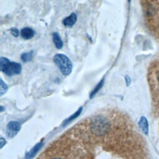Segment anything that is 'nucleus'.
Returning <instances> with one entry per match:
<instances>
[{
    "instance_id": "14",
    "label": "nucleus",
    "mask_w": 159,
    "mask_h": 159,
    "mask_svg": "<svg viewBox=\"0 0 159 159\" xmlns=\"http://www.w3.org/2000/svg\"><path fill=\"white\" fill-rule=\"evenodd\" d=\"M10 32L11 33V34L14 36V37H18L19 35V30L17 29V28H15V27H12L10 29Z\"/></svg>"
},
{
    "instance_id": "15",
    "label": "nucleus",
    "mask_w": 159,
    "mask_h": 159,
    "mask_svg": "<svg viewBox=\"0 0 159 159\" xmlns=\"http://www.w3.org/2000/svg\"><path fill=\"white\" fill-rule=\"evenodd\" d=\"M6 140H5L4 138H2V137H1V139H0L1 148H2L3 147V146H4V145H6Z\"/></svg>"
},
{
    "instance_id": "7",
    "label": "nucleus",
    "mask_w": 159,
    "mask_h": 159,
    "mask_svg": "<svg viewBox=\"0 0 159 159\" xmlns=\"http://www.w3.org/2000/svg\"><path fill=\"white\" fill-rule=\"evenodd\" d=\"M52 39H53V43L55 44V46L57 48L60 49L63 47V43L58 33L53 32L52 34Z\"/></svg>"
},
{
    "instance_id": "4",
    "label": "nucleus",
    "mask_w": 159,
    "mask_h": 159,
    "mask_svg": "<svg viewBox=\"0 0 159 159\" xmlns=\"http://www.w3.org/2000/svg\"><path fill=\"white\" fill-rule=\"evenodd\" d=\"M43 142L42 141L37 143L35 145H34L28 152L26 153L25 158V159H32L34 158V157L37 153V152L39 151V150L42 148L43 146Z\"/></svg>"
},
{
    "instance_id": "5",
    "label": "nucleus",
    "mask_w": 159,
    "mask_h": 159,
    "mask_svg": "<svg viewBox=\"0 0 159 159\" xmlns=\"http://www.w3.org/2000/svg\"><path fill=\"white\" fill-rule=\"evenodd\" d=\"M77 20V16L75 13H71L69 16L63 20V24L68 27H72Z\"/></svg>"
},
{
    "instance_id": "17",
    "label": "nucleus",
    "mask_w": 159,
    "mask_h": 159,
    "mask_svg": "<svg viewBox=\"0 0 159 159\" xmlns=\"http://www.w3.org/2000/svg\"><path fill=\"white\" fill-rule=\"evenodd\" d=\"M158 80H159V76H158Z\"/></svg>"
},
{
    "instance_id": "6",
    "label": "nucleus",
    "mask_w": 159,
    "mask_h": 159,
    "mask_svg": "<svg viewBox=\"0 0 159 159\" xmlns=\"http://www.w3.org/2000/svg\"><path fill=\"white\" fill-rule=\"evenodd\" d=\"M34 30L30 27H25L20 30V35L25 40H29L32 39L34 36Z\"/></svg>"
},
{
    "instance_id": "11",
    "label": "nucleus",
    "mask_w": 159,
    "mask_h": 159,
    "mask_svg": "<svg viewBox=\"0 0 159 159\" xmlns=\"http://www.w3.org/2000/svg\"><path fill=\"white\" fill-rule=\"evenodd\" d=\"M139 125L140 129H142V130L143 131V132L145 133V134H148V124H147V120L145 117H141L139 122Z\"/></svg>"
},
{
    "instance_id": "3",
    "label": "nucleus",
    "mask_w": 159,
    "mask_h": 159,
    "mask_svg": "<svg viewBox=\"0 0 159 159\" xmlns=\"http://www.w3.org/2000/svg\"><path fill=\"white\" fill-rule=\"evenodd\" d=\"M21 71L22 66L20 63L14 61H11L9 66L3 73H4L7 76H11L15 75L20 74L21 73Z\"/></svg>"
},
{
    "instance_id": "12",
    "label": "nucleus",
    "mask_w": 159,
    "mask_h": 159,
    "mask_svg": "<svg viewBox=\"0 0 159 159\" xmlns=\"http://www.w3.org/2000/svg\"><path fill=\"white\" fill-rule=\"evenodd\" d=\"M104 83V79H102L101 81L98 83V84L96 86V87L93 89V91H91V93L89 94V98L91 99L93 98L96 94L101 89V88L102 87L103 84Z\"/></svg>"
},
{
    "instance_id": "1",
    "label": "nucleus",
    "mask_w": 159,
    "mask_h": 159,
    "mask_svg": "<svg viewBox=\"0 0 159 159\" xmlns=\"http://www.w3.org/2000/svg\"><path fill=\"white\" fill-rule=\"evenodd\" d=\"M53 60L63 75H68L71 73L73 68L72 63L66 55L57 53L53 57Z\"/></svg>"
},
{
    "instance_id": "16",
    "label": "nucleus",
    "mask_w": 159,
    "mask_h": 159,
    "mask_svg": "<svg viewBox=\"0 0 159 159\" xmlns=\"http://www.w3.org/2000/svg\"><path fill=\"white\" fill-rule=\"evenodd\" d=\"M125 81H126V83L127 85H129L130 84V78L128 76H125Z\"/></svg>"
},
{
    "instance_id": "2",
    "label": "nucleus",
    "mask_w": 159,
    "mask_h": 159,
    "mask_svg": "<svg viewBox=\"0 0 159 159\" xmlns=\"http://www.w3.org/2000/svg\"><path fill=\"white\" fill-rule=\"evenodd\" d=\"M21 127L20 124L17 121H11L6 127V135L9 139L14 138L19 132Z\"/></svg>"
},
{
    "instance_id": "9",
    "label": "nucleus",
    "mask_w": 159,
    "mask_h": 159,
    "mask_svg": "<svg viewBox=\"0 0 159 159\" xmlns=\"http://www.w3.org/2000/svg\"><path fill=\"white\" fill-rule=\"evenodd\" d=\"M82 109H83V107H80L76 112H75L74 114H73L71 116H70L68 118H67V119L64 121V122H63V126H64V125H66L68 124L69 122H70L71 121H72L73 119H76L77 117H78V116L80 115V114H81V111H82Z\"/></svg>"
},
{
    "instance_id": "10",
    "label": "nucleus",
    "mask_w": 159,
    "mask_h": 159,
    "mask_svg": "<svg viewBox=\"0 0 159 159\" xmlns=\"http://www.w3.org/2000/svg\"><path fill=\"white\" fill-rule=\"evenodd\" d=\"M10 61L6 57H1L0 58V69L2 72H4L10 63Z\"/></svg>"
},
{
    "instance_id": "8",
    "label": "nucleus",
    "mask_w": 159,
    "mask_h": 159,
    "mask_svg": "<svg viewBox=\"0 0 159 159\" xmlns=\"http://www.w3.org/2000/svg\"><path fill=\"white\" fill-rule=\"evenodd\" d=\"M34 56V52L33 50H31L30 52L22 53L20 56V58L22 61L24 62H29L33 59Z\"/></svg>"
},
{
    "instance_id": "13",
    "label": "nucleus",
    "mask_w": 159,
    "mask_h": 159,
    "mask_svg": "<svg viewBox=\"0 0 159 159\" xmlns=\"http://www.w3.org/2000/svg\"><path fill=\"white\" fill-rule=\"evenodd\" d=\"M7 89H8V88H7V86L6 84V83L4 82L2 79H1V80H0V94H1V96L4 95V94H5L6 93V91H7Z\"/></svg>"
}]
</instances>
